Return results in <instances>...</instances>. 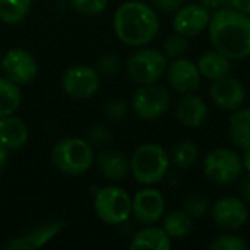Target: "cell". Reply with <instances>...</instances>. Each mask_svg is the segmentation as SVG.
<instances>
[{"instance_id": "2", "label": "cell", "mask_w": 250, "mask_h": 250, "mask_svg": "<svg viewBox=\"0 0 250 250\" xmlns=\"http://www.w3.org/2000/svg\"><path fill=\"white\" fill-rule=\"evenodd\" d=\"M113 29L123 44L142 47L157 37L160 19L152 6L139 0H130L120 4L114 12Z\"/></svg>"}, {"instance_id": "35", "label": "cell", "mask_w": 250, "mask_h": 250, "mask_svg": "<svg viewBox=\"0 0 250 250\" xmlns=\"http://www.w3.org/2000/svg\"><path fill=\"white\" fill-rule=\"evenodd\" d=\"M239 192H240V196L242 199L250 204V173L245 177H240V183H239Z\"/></svg>"}, {"instance_id": "17", "label": "cell", "mask_w": 250, "mask_h": 250, "mask_svg": "<svg viewBox=\"0 0 250 250\" xmlns=\"http://www.w3.org/2000/svg\"><path fill=\"white\" fill-rule=\"evenodd\" d=\"M208 116L207 103L192 94H183L176 104V119L186 127H199Z\"/></svg>"}, {"instance_id": "25", "label": "cell", "mask_w": 250, "mask_h": 250, "mask_svg": "<svg viewBox=\"0 0 250 250\" xmlns=\"http://www.w3.org/2000/svg\"><path fill=\"white\" fill-rule=\"evenodd\" d=\"M32 0H0V21L9 25L22 22L29 9Z\"/></svg>"}, {"instance_id": "30", "label": "cell", "mask_w": 250, "mask_h": 250, "mask_svg": "<svg viewBox=\"0 0 250 250\" xmlns=\"http://www.w3.org/2000/svg\"><path fill=\"white\" fill-rule=\"evenodd\" d=\"M76 12L85 16H94L105 10L108 0H70Z\"/></svg>"}, {"instance_id": "4", "label": "cell", "mask_w": 250, "mask_h": 250, "mask_svg": "<svg viewBox=\"0 0 250 250\" xmlns=\"http://www.w3.org/2000/svg\"><path fill=\"white\" fill-rule=\"evenodd\" d=\"M94 148L81 138H63L51 149L54 167L69 176H81L94 164Z\"/></svg>"}, {"instance_id": "37", "label": "cell", "mask_w": 250, "mask_h": 250, "mask_svg": "<svg viewBox=\"0 0 250 250\" xmlns=\"http://www.w3.org/2000/svg\"><path fill=\"white\" fill-rule=\"evenodd\" d=\"M199 3L202 6H205L208 10H212V12L229 7V0H199Z\"/></svg>"}, {"instance_id": "6", "label": "cell", "mask_w": 250, "mask_h": 250, "mask_svg": "<svg viewBox=\"0 0 250 250\" xmlns=\"http://www.w3.org/2000/svg\"><path fill=\"white\" fill-rule=\"evenodd\" d=\"M168 57L163 50L157 48H139L135 51L126 63L127 76L138 85H149L160 81L167 70Z\"/></svg>"}, {"instance_id": "1", "label": "cell", "mask_w": 250, "mask_h": 250, "mask_svg": "<svg viewBox=\"0 0 250 250\" xmlns=\"http://www.w3.org/2000/svg\"><path fill=\"white\" fill-rule=\"evenodd\" d=\"M214 50L230 60H245L250 56V16L231 7L211 13L208 25Z\"/></svg>"}, {"instance_id": "19", "label": "cell", "mask_w": 250, "mask_h": 250, "mask_svg": "<svg viewBox=\"0 0 250 250\" xmlns=\"http://www.w3.org/2000/svg\"><path fill=\"white\" fill-rule=\"evenodd\" d=\"M28 126L15 114L0 117V142L9 151H18L28 142Z\"/></svg>"}, {"instance_id": "28", "label": "cell", "mask_w": 250, "mask_h": 250, "mask_svg": "<svg viewBox=\"0 0 250 250\" xmlns=\"http://www.w3.org/2000/svg\"><path fill=\"white\" fill-rule=\"evenodd\" d=\"M209 250H246L248 249V243L245 242L243 237L237 236V234H231V233H226V234H220L217 237H214L209 245Z\"/></svg>"}, {"instance_id": "13", "label": "cell", "mask_w": 250, "mask_h": 250, "mask_svg": "<svg viewBox=\"0 0 250 250\" xmlns=\"http://www.w3.org/2000/svg\"><path fill=\"white\" fill-rule=\"evenodd\" d=\"M209 97L220 110L234 111L243 105L246 100V88L239 79L227 75L212 81L209 86Z\"/></svg>"}, {"instance_id": "12", "label": "cell", "mask_w": 250, "mask_h": 250, "mask_svg": "<svg viewBox=\"0 0 250 250\" xmlns=\"http://www.w3.org/2000/svg\"><path fill=\"white\" fill-rule=\"evenodd\" d=\"M166 214V199L154 188H145L132 198V215L144 226L157 224Z\"/></svg>"}, {"instance_id": "24", "label": "cell", "mask_w": 250, "mask_h": 250, "mask_svg": "<svg viewBox=\"0 0 250 250\" xmlns=\"http://www.w3.org/2000/svg\"><path fill=\"white\" fill-rule=\"evenodd\" d=\"M21 103L22 92L19 85L6 76H0V117L15 114Z\"/></svg>"}, {"instance_id": "31", "label": "cell", "mask_w": 250, "mask_h": 250, "mask_svg": "<svg viewBox=\"0 0 250 250\" xmlns=\"http://www.w3.org/2000/svg\"><path fill=\"white\" fill-rule=\"evenodd\" d=\"M111 139V130L104 125H94L88 132V142L95 149L104 146Z\"/></svg>"}, {"instance_id": "10", "label": "cell", "mask_w": 250, "mask_h": 250, "mask_svg": "<svg viewBox=\"0 0 250 250\" xmlns=\"http://www.w3.org/2000/svg\"><path fill=\"white\" fill-rule=\"evenodd\" d=\"M211 217L220 229L236 231L248 223L249 209L242 198L224 196L212 204Z\"/></svg>"}, {"instance_id": "22", "label": "cell", "mask_w": 250, "mask_h": 250, "mask_svg": "<svg viewBox=\"0 0 250 250\" xmlns=\"http://www.w3.org/2000/svg\"><path fill=\"white\" fill-rule=\"evenodd\" d=\"M229 136L240 149L250 146V108L240 107L233 111L229 123Z\"/></svg>"}, {"instance_id": "40", "label": "cell", "mask_w": 250, "mask_h": 250, "mask_svg": "<svg viewBox=\"0 0 250 250\" xmlns=\"http://www.w3.org/2000/svg\"><path fill=\"white\" fill-rule=\"evenodd\" d=\"M0 70H1V56H0Z\"/></svg>"}, {"instance_id": "34", "label": "cell", "mask_w": 250, "mask_h": 250, "mask_svg": "<svg viewBox=\"0 0 250 250\" xmlns=\"http://www.w3.org/2000/svg\"><path fill=\"white\" fill-rule=\"evenodd\" d=\"M185 3V0H152V4L155 9L166 12V13H171L176 12L179 7H182Z\"/></svg>"}, {"instance_id": "29", "label": "cell", "mask_w": 250, "mask_h": 250, "mask_svg": "<svg viewBox=\"0 0 250 250\" xmlns=\"http://www.w3.org/2000/svg\"><path fill=\"white\" fill-rule=\"evenodd\" d=\"M183 211L192 220H199L209 211V201L202 195H192L185 199Z\"/></svg>"}, {"instance_id": "27", "label": "cell", "mask_w": 250, "mask_h": 250, "mask_svg": "<svg viewBox=\"0 0 250 250\" xmlns=\"http://www.w3.org/2000/svg\"><path fill=\"white\" fill-rule=\"evenodd\" d=\"M189 48V42H188V37L180 35L177 32H174L173 35L167 37L163 42V53L168 57V59H179L183 57L186 54Z\"/></svg>"}, {"instance_id": "32", "label": "cell", "mask_w": 250, "mask_h": 250, "mask_svg": "<svg viewBox=\"0 0 250 250\" xmlns=\"http://www.w3.org/2000/svg\"><path fill=\"white\" fill-rule=\"evenodd\" d=\"M120 69V59L116 54H104L97 60V72L104 76H114Z\"/></svg>"}, {"instance_id": "16", "label": "cell", "mask_w": 250, "mask_h": 250, "mask_svg": "<svg viewBox=\"0 0 250 250\" xmlns=\"http://www.w3.org/2000/svg\"><path fill=\"white\" fill-rule=\"evenodd\" d=\"M63 229L62 221H51L42 226H38L37 229H32L18 237L10 239L4 246V250H34L42 248L47 245L60 230Z\"/></svg>"}, {"instance_id": "15", "label": "cell", "mask_w": 250, "mask_h": 250, "mask_svg": "<svg viewBox=\"0 0 250 250\" xmlns=\"http://www.w3.org/2000/svg\"><path fill=\"white\" fill-rule=\"evenodd\" d=\"M166 75L168 85L180 94L195 92L201 86L202 81L198 64L185 57L174 59L171 63H168Z\"/></svg>"}, {"instance_id": "7", "label": "cell", "mask_w": 250, "mask_h": 250, "mask_svg": "<svg viewBox=\"0 0 250 250\" xmlns=\"http://www.w3.org/2000/svg\"><path fill=\"white\" fill-rule=\"evenodd\" d=\"M94 211L105 224H123L132 215V198L123 188L105 186L95 195Z\"/></svg>"}, {"instance_id": "11", "label": "cell", "mask_w": 250, "mask_h": 250, "mask_svg": "<svg viewBox=\"0 0 250 250\" xmlns=\"http://www.w3.org/2000/svg\"><path fill=\"white\" fill-rule=\"evenodd\" d=\"M1 72L6 78L21 86L28 85L35 79L38 66L29 51L23 48H12L1 57Z\"/></svg>"}, {"instance_id": "9", "label": "cell", "mask_w": 250, "mask_h": 250, "mask_svg": "<svg viewBox=\"0 0 250 250\" xmlns=\"http://www.w3.org/2000/svg\"><path fill=\"white\" fill-rule=\"evenodd\" d=\"M62 85L64 92L72 98L85 100L100 89V73L91 66L75 64L64 72Z\"/></svg>"}, {"instance_id": "8", "label": "cell", "mask_w": 250, "mask_h": 250, "mask_svg": "<svg viewBox=\"0 0 250 250\" xmlns=\"http://www.w3.org/2000/svg\"><path fill=\"white\" fill-rule=\"evenodd\" d=\"M130 108L139 119H160L170 108V94L164 86L157 83L141 85L132 95Z\"/></svg>"}, {"instance_id": "5", "label": "cell", "mask_w": 250, "mask_h": 250, "mask_svg": "<svg viewBox=\"0 0 250 250\" xmlns=\"http://www.w3.org/2000/svg\"><path fill=\"white\" fill-rule=\"evenodd\" d=\"M205 177L218 186H229L240 180L245 167L242 157L230 148H217L204 158Z\"/></svg>"}, {"instance_id": "20", "label": "cell", "mask_w": 250, "mask_h": 250, "mask_svg": "<svg viewBox=\"0 0 250 250\" xmlns=\"http://www.w3.org/2000/svg\"><path fill=\"white\" fill-rule=\"evenodd\" d=\"M196 64H198V69H199L202 78H207L211 81H215V79L230 75V72L233 69L231 60L217 50H208V51L202 53L199 56Z\"/></svg>"}, {"instance_id": "23", "label": "cell", "mask_w": 250, "mask_h": 250, "mask_svg": "<svg viewBox=\"0 0 250 250\" xmlns=\"http://www.w3.org/2000/svg\"><path fill=\"white\" fill-rule=\"evenodd\" d=\"M163 229L170 236V239H185L190 234L193 229V220L182 209V211H171L164 214L163 217Z\"/></svg>"}, {"instance_id": "14", "label": "cell", "mask_w": 250, "mask_h": 250, "mask_svg": "<svg viewBox=\"0 0 250 250\" xmlns=\"http://www.w3.org/2000/svg\"><path fill=\"white\" fill-rule=\"evenodd\" d=\"M209 21L211 10H208L201 3L183 4L176 10L173 16V29L180 35L195 37L208 29Z\"/></svg>"}, {"instance_id": "33", "label": "cell", "mask_w": 250, "mask_h": 250, "mask_svg": "<svg viewBox=\"0 0 250 250\" xmlns=\"http://www.w3.org/2000/svg\"><path fill=\"white\" fill-rule=\"evenodd\" d=\"M127 113H129V105L120 100H113V101L107 103L104 107V114L110 120H114V122L123 120L127 116Z\"/></svg>"}, {"instance_id": "38", "label": "cell", "mask_w": 250, "mask_h": 250, "mask_svg": "<svg viewBox=\"0 0 250 250\" xmlns=\"http://www.w3.org/2000/svg\"><path fill=\"white\" fill-rule=\"evenodd\" d=\"M243 151V154H242V163H243V167H245V170L250 173V146L248 148H245V149H242Z\"/></svg>"}, {"instance_id": "21", "label": "cell", "mask_w": 250, "mask_h": 250, "mask_svg": "<svg viewBox=\"0 0 250 250\" xmlns=\"http://www.w3.org/2000/svg\"><path fill=\"white\" fill-rule=\"evenodd\" d=\"M170 248H171L170 236L164 231L163 227L158 229L154 226H146L145 229L139 230L130 242L132 250H168Z\"/></svg>"}, {"instance_id": "3", "label": "cell", "mask_w": 250, "mask_h": 250, "mask_svg": "<svg viewBox=\"0 0 250 250\" xmlns=\"http://www.w3.org/2000/svg\"><path fill=\"white\" fill-rule=\"evenodd\" d=\"M170 167V157L167 151L158 144L139 145L130 157V174L133 179L145 186L160 183Z\"/></svg>"}, {"instance_id": "26", "label": "cell", "mask_w": 250, "mask_h": 250, "mask_svg": "<svg viewBox=\"0 0 250 250\" xmlns=\"http://www.w3.org/2000/svg\"><path fill=\"white\" fill-rule=\"evenodd\" d=\"M199 158V149L192 141H180L171 151V160L177 168H190Z\"/></svg>"}, {"instance_id": "39", "label": "cell", "mask_w": 250, "mask_h": 250, "mask_svg": "<svg viewBox=\"0 0 250 250\" xmlns=\"http://www.w3.org/2000/svg\"><path fill=\"white\" fill-rule=\"evenodd\" d=\"M7 152H9V149L0 142V171H1V168L4 167L6 161H7Z\"/></svg>"}, {"instance_id": "36", "label": "cell", "mask_w": 250, "mask_h": 250, "mask_svg": "<svg viewBox=\"0 0 250 250\" xmlns=\"http://www.w3.org/2000/svg\"><path fill=\"white\" fill-rule=\"evenodd\" d=\"M229 7L250 16V0H229Z\"/></svg>"}, {"instance_id": "18", "label": "cell", "mask_w": 250, "mask_h": 250, "mask_svg": "<svg viewBox=\"0 0 250 250\" xmlns=\"http://www.w3.org/2000/svg\"><path fill=\"white\" fill-rule=\"evenodd\" d=\"M100 173L110 182H123L130 174V158L116 149H105L97 158Z\"/></svg>"}]
</instances>
